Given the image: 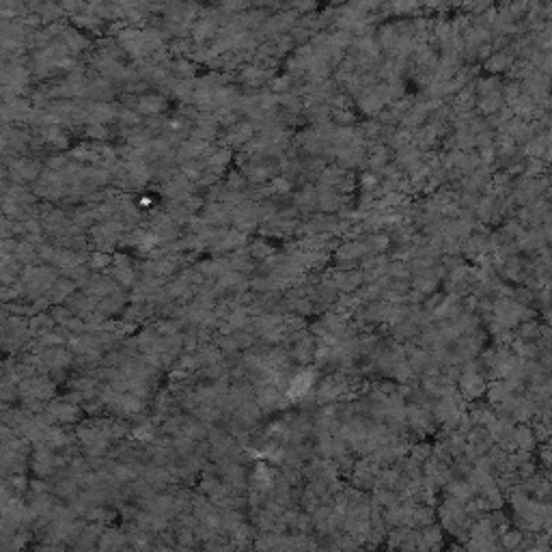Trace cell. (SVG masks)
<instances>
[{
	"label": "cell",
	"mask_w": 552,
	"mask_h": 552,
	"mask_svg": "<svg viewBox=\"0 0 552 552\" xmlns=\"http://www.w3.org/2000/svg\"><path fill=\"white\" fill-rule=\"evenodd\" d=\"M82 410L76 401L72 399H54L46 406V410L42 412V417L50 423V425H69V423H76L82 419Z\"/></svg>",
	"instance_id": "cell-1"
},
{
	"label": "cell",
	"mask_w": 552,
	"mask_h": 552,
	"mask_svg": "<svg viewBox=\"0 0 552 552\" xmlns=\"http://www.w3.org/2000/svg\"><path fill=\"white\" fill-rule=\"evenodd\" d=\"M313 384H315V371H310V369H302V371H298V373H294L291 375V380H289V387H287V391H285V395L291 399V401H296V399H302L310 389H313Z\"/></svg>",
	"instance_id": "cell-2"
},
{
	"label": "cell",
	"mask_w": 552,
	"mask_h": 552,
	"mask_svg": "<svg viewBox=\"0 0 552 552\" xmlns=\"http://www.w3.org/2000/svg\"><path fill=\"white\" fill-rule=\"evenodd\" d=\"M99 552H134L130 539L121 529H106L97 544Z\"/></svg>",
	"instance_id": "cell-3"
},
{
	"label": "cell",
	"mask_w": 552,
	"mask_h": 552,
	"mask_svg": "<svg viewBox=\"0 0 552 552\" xmlns=\"http://www.w3.org/2000/svg\"><path fill=\"white\" fill-rule=\"evenodd\" d=\"M134 111L141 115H156V113L164 111V99L160 95H141L136 99Z\"/></svg>",
	"instance_id": "cell-4"
},
{
	"label": "cell",
	"mask_w": 552,
	"mask_h": 552,
	"mask_svg": "<svg viewBox=\"0 0 552 552\" xmlns=\"http://www.w3.org/2000/svg\"><path fill=\"white\" fill-rule=\"evenodd\" d=\"M132 436L138 440V442H156V427L151 421H141L138 425L132 427Z\"/></svg>",
	"instance_id": "cell-5"
},
{
	"label": "cell",
	"mask_w": 552,
	"mask_h": 552,
	"mask_svg": "<svg viewBox=\"0 0 552 552\" xmlns=\"http://www.w3.org/2000/svg\"><path fill=\"white\" fill-rule=\"evenodd\" d=\"M87 263H89V268H93V270H99V268H106V265L111 263V257H108V253L95 251V253L87 259Z\"/></svg>",
	"instance_id": "cell-6"
}]
</instances>
